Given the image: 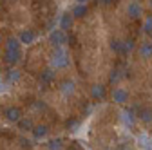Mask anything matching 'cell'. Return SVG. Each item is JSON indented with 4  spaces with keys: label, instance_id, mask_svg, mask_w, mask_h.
Wrapping results in <instances>:
<instances>
[{
    "label": "cell",
    "instance_id": "6da1fadb",
    "mask_svg": "<svg viewBox=\"0 0 152 150\" xmlns=\"http://www.w3.org/2000/svg\"><path fill=\"white\" fill-rule=\"evenodd\" d=\"M112 98H114V101H118V103H125L129 96H127V92H125L123 89H114Z\"/></svg>",
    "mask_w": 152,
    "mask_h": 150
},
{
    "label": "cell",
    "instance_id": "7a4b0ae2",
    "mask_svg": "<svg viewBox=\"0 0 152 150\" xmlns=\"http://www.w3.org/2000/svg\"><path fill=\"white\" fill-rule=\"evenodd\" d=\"M140 143H141V146H143L145 150H152V143H150L145 136H141V138H140Z\"/></svg>",
    "mask_w": 152,
    "mask_h": 150
},
{
    "label": "cell",
    "instance_id": "3957f363",
    "mask_svg": "<svg viewBox=\"0 0 152 150\" xmlns=\"http://www.w3.org/2000/svg\"><path fill=\"white\" fill-rule=\"evenodd\" d=\"M6 114H7V118H9V119H13V121H15V119H18V110H16V108H9Z\"/></svg>",
    "mask_w": 152,
    "mask_h": 150
},
{
    "label": "cell",
    "instance_id": "277c9868",
    "mask_svg": "<svg viewBox=\"0 0 152 150\" xmlns=\"http://www.w3.org/2000/svg\"><path fill=\"white\" fill-rule=\"evenodd\" d=\"M34 134H36L38 138H40V136H44V134H45V128H44V127H38V128H36V132H34Z\"/></svg>",
    "mask_w": 152,
    "mask_h": 150
}]
</instances>
